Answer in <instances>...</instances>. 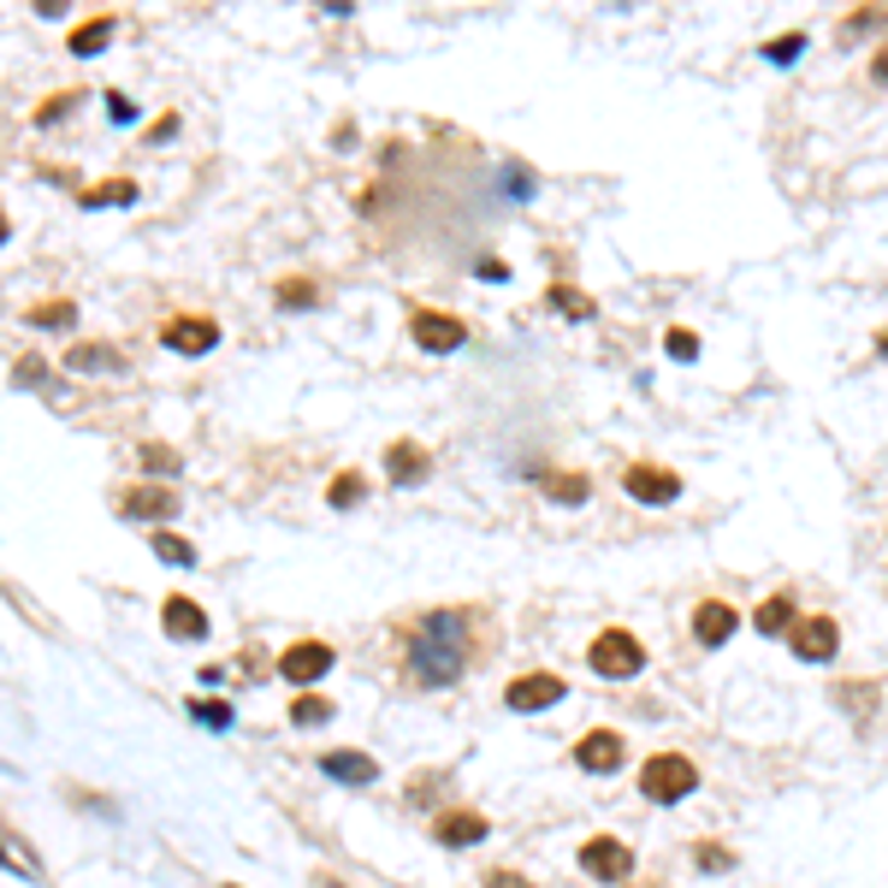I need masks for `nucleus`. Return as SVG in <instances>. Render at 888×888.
I'll list each match as a JSON object with an SVG mask.
<instances>
[{
	"mask_svg": "<svg viewBox=\"0 0 888 888\" xmlns=\"http://www.w3.org/2000/svg\"><path fill=\"white\" fill-rule=\"evenodd\" d=\"M486 888H533V883L516 877V870H486Z\"/></svg>",
	"mask_w": 888,
	"mask_h": 888,
	"instance_id": "37",
	"label": "nucleus"
},
{
	"mask_svg": "<svg viewBox=\"0 0 888 888\" xmlns=\"http://www.w3.org/2000/svg\"><path fill=\"white\" fill-rule=\"evenodd\" d=\"M427 474H433V457L415 439H391L385 445V480H397V486H420Z\"/></svg>",
	"mask_w": 888,
	"mask_h": 888,
	"instance_id": "14",
	"label": "nucleus"
},
{
	"mask_svg": "<svg viewBox=\"0 0 888 888\" xmlns=\"http://www.w3.org/2000/svg\"><path fill=\"white\" fill-rule=\"evenodd\" d=\"M142 469H149V474H178V450H166V445H142Z\"/></svg>",
	"mask_w": 888,
	"mask_h": 888,
	"instance_id": "31",
	"label": "nucleus"
},
{
	"mask_svg": "<svg viewBox=\"0 0 888 888\" xmlns=\"http://www.w3.org/2000/svg\"><path fill=\"white\" fill-rule=\"evenodd\" d=\"M410 681L415 688H450L469 669V616L462 610H427L410 634Z\"/></svg>",
	"mask_w": 888,
	"mask_h": 888,
	"instance_id": "1",
	"label": "nucleus"
},
{
	"mask_svg": "<svg viewBox=\"0 0 888 888\" xmlns=\"http://www.w3.org/2000/svg\"><path fill=\"white\" fill-rule=\"evenodd\" d=\"M410 338L427 349V356H450V349L469 344V326L457 314H439V309H410Z\"/></svg>",
	"mask_w": 888,
	"mask_h": 888,
	"instance_id": "5",
	"label": "nucleus"
},
{
	"mask_svg": "<svg viewBox=\"0 0 888 888\" xmlns=\"http://www.w3.org/2000/svg\"><path fill=\"white\" fill-rule=\"evenodd\" d=\"M794 592H776V599H764L759 610H752V628L759 634H794Z\"/></svg>",
	"mask_w": 888,
	"mask_h": 888,
	"instance_id": "18",
	"label": "nucleus"
},
{
	"mask_svg": "<svg viewBox=\"0 0 888 888\" xmlns=\"http://www.w3.org/2000/svg\"><path fill=\"white\" fill-rule=\"evenodd\" d=\"M119 349H107V344H71L66 349V368L71 373H83V368H119Z\"/></svg>",
	"mask_w": 888,
	"mask_h": 888,
	"instance_id": "20",
	"label": "nucleus"
},
{
	"mask_svg": "<svg viewBox=\"0 0 888 888\" xmlns=\"http://www.w3.org/2000/svg\"><path fill=\"white\" fill-rule=\"evenodd\" d=\"M551 309H563L569 320H592V302H587V297H575L569 285H557V290H551Z\"/></svg>",
	"mask_w": 888,
	"mask_h": 888,
	"instance_id": "30",
	"label": "nucleus"
},
{
	"mask_svg": "<svg viewBox=\"0 0 888 888\" xmlns=\"http://www.w3.org/2000/svg\"><path fill=\"white\" fill-rule=\"evenodd\" d=\"M361 492H368V480H361L356 469H344L338 480H332L326 504H332V509H356V504H361Z\"/></svg>",
	"mask_w": 888,
	"mask_h": 888,
	"instance_id": "24",
	"label": "nucleus"
},
{
	"mask_svg": "<svg viewBox=\"0 0 888 888\" xmlns=\"http://www.w3.org/2000/svg\"><path fill=\"white\" fill-rule=\"evenodd\" d=\"M332 664H338V651H332L326 639H297V646H285V651H279V676H285V681H297V688L320 681Z\"/></svg>",
	"mask_w": 888,
	"mask_h": 888,
	"instance_id": "8",
	"label": "nucleus"
},
{
	"mask_svg": "<svg viewBox=\"0 0 888 888\" xmlns=\"http://www.w3.org/2000/svg\"><path fill=\"white\" fill-rule=\"evenodd\" d=\"M160 622H166L172 639H208V610H201L196 599H178V592L160 604Z\"/></svg>",
	"mask_w": 888,
	"mask_h": 888,
	"instance_id": "17",
	"label": "nucleus"
},
{
	"mask_svg": "<svg viewBox=\"0 0 888 888\" xmlns=\"http://www.w3.org/2000/svg\"><path fill=\"white\" fill-rule=\"evenodd\" d=\"M113 31H119L113 19H90V24H78V31H71V54H78V60H90V54H101V48L113 42Z\"/></svg>",
	"mask_w": 888,
	"mask_h": 888,
	"instance_id": "19",
	"label": "nucleus"
},
{
	"mask_svg": "<svg viewBox=\"0 0 888 888\" xmlns=\"http://www.w3.org/2000/svg\"><path fill=\"white\" fill-rule=\"evenodd\" d=\"M160 344L178 349V356H208L214 344H220V326H214L208 314H178L160 326Z\"/></svg>",
	"mask_w": 888,
	"mask_h": 888,
	"instance_id": "9",
	"label": "nucleus"
},
{
	"mask_svg": "<svg viewBox=\"0 0 888 888\" xmlns=\"http://www.w3.org/2000/svg\"><path fill=\"white\" fill-rule=\"evenodd\" d=\"M870 71H877V83H888V54H883V60H877V66H870Z\"/></svg>",
	"mask_w": 888,
	"mask_h": 888,
	"instance_id": "39",
	"label": "nucleus"
},
{
	"mask_svg": "<svg viewBox=\"0 0 888 888\" xmlns=\"http://www.w3.org/2000/svg\"><path fill=\"white\" fill-rule=\"evenodd\" d=\"M622 486H628V498H639V504H676L681 498V480L669 469H651V462H634V469L622 474Z\"/></svg>",
	"mask_w": 888,
	"mask_h": 888,
	"instance_id": "12",
	"label": "nucleus"
},
{
	"mask_svg": "<svg viewBox=\"0 0 888 888\" xmlns=\"http://www.w3.org/2000/svg\"><path fill=\"white\" fill-rule=\"evenodd\" d=\"M693 865H699V870H729L735 858H729V847H717V841H705V847H693Z\"/></svg>",
	"mask_w": 888,
	"mask_h": 888,
	"instance_id": "33",
	"label": "nucleus"
},
{
	"mask_svg": "<svg viewBox=\"0 0 888 888\" xmlns=\"http://www.w3.org/2000/svg\"><path fill=\"white\" fill-rule=\"evenodd\" d=\"M71 302H42V309H31V326H71Z\"/></svg>",
	"mask_w": 888,
	"mask_h": 888,
	"instance_id": "32",
	"label": "nucleus"
},
{
	"mask_svg": "<svg viewBox=\"0 0 888 888\" xmlns=\"http://www.w3.org/2000/svg\"><path fill=\"white\" fill-rule=\"evenodd\" d=\"M693 788H699V764L681 759V752H658V759H646V770H639V794L651 806H681Z\"/></svg>",
	"mask_w": 888,
	"mask_h": 888,
	"instance_id": "2",
	"label": "nucleus"
},
{
	"mask_svg": "<svg viewBox=\"0 0 888 888\" xmlns=\"http://www.w3.org/2000/svg\"><path fill=\"white\" fill-rule=\"evenodd\" d=\"M877 349H883V356H888V332H877Z\"/></svg>",
	"mask_w": 888,
	"mask_h": 888,
	"instance_id": "40",
	"label": "nucleus"
},
{
	"mask_svg": "<svg viewBox=\"0 0 888 888\" xmlns=\"http://www.w3.org/2000/svg\"><path fill=\"white\" fill-rule=\"evenodd\" d=\"M563 693H569V681H563V676H551V669H528V676H516L504 688V705L521 711V717H533V711L563 705Z\"/></svg>",
	"mask_w": 888,
	"mask_h": 888,
	"instance_id": "4",
	"label": "nucleus"
},
{
	"mask_svg": "<svg viewBox=\"0 0 888 888\" xmlns=\"http://www.w3.org/2000/svg\"><path fill=\"white\" fill-rule=\"evenodd\" d=\"M12 380H19V385H42V380H48V361H42V356H19Z\"/></svg>",
	"mask_w": 888,
	"mask_h": 888,
	"instance_id": "34",
	"label": "nucleus"
},
{
	"mask_svg": "<svg viewBox=\"0 0 888 888\" xmlns=\"http://www.w3.org/2000/svg\"><path fill=\"white\" fill-rule=\"evenodd\" d=\"M107 119H113V125H125V119H137V101H130V95H119V90H113V95H107Z\"/></svg>",
	"mask_w": 888,
	"mask_h": 888,
	"instance_id": "36",
	"label": "nucleus"
},
{
	"mask_svg": "<svg viewBox=\"0 0 888 888\" xmlns=\"http://www.w3.org/2000/svg\"><path fill=\"white\" fill-rule=\"evenodd\" d=\"M622 759H628V740L616 729H587L575 740V764L587 770V776H616Z\"/></svg>",
	"mask_w": 888,
	"mask_h": 888,
	"instance_id": "6",
	"label": "nucleus"
},
{
	"mask_svg": "<svg viewBox=\"0 0 888 888\" xmlns=\"http://www.w3.org/2000/svg\"><path fill=\"white\" fill-rule=\"evenodd\" d=\"M320 776L344 782V788H368V782L380 776V764H373L368 752H349V747H338V752H320Z\"/></svg>",
	"mask_w": 888,
	"mask_h": 888,
	"instance_id": "15",
	"label": "nucleus"
},
{
	"mask_svg": "<svg viewBox=\"0 0 888 888\" xmlns=\"http://www.w3.org/2000/svg\"><path fill=\"white\" fill-rule=\"evenodd\" d=\"M794 658H806V664H829L841 651V628L829 616H806V622H794Z\"/></svg>",
	"mask_w": 888,
	"mask_h": 888,
	"instance_id": "11",
	"label": "nucleus"
},
{
	"mask_svg": "<svg viewBox=\"0 0 888 888\" xmlns=\"http://www.w3.org/2000/svg\"><path fill=\"white\" fill-rule=\"evenodd\" d=\"M587 664H592V676H604V681H628L646 669V646H639L628 628H604L587 646Z\"/></svg>",
	"mask_w": 888,
	"mask_h": 888,
	"instance_id": "3",
	"label": "nucleus"
},
{
	"mask_svg": "<svg viewBox=\"0 0 888 888\" xmlns=\"http://www.w3.org/2000/svg\"><path fill=\"white\" fill-rule=\"evenodd\" d=\"M125 516H137V521H172V516H178V492L160 486V480H142V486L125 492Z\"/></svg>",
	"mask_w": 888,
	"mask_h": 888,
	"instance_id": "13",
	"label": "nucleus"
},
{
	"mask_svg": "<svg viewBox=\"0 0 888 888\" xmlns=\"http://www.w3.org/2000/svg\"><path fill=\"white\" fill-rule=\"evenodd\" d=\"M326 717H332V705L314 699V693H302L297 705H290V723H302V729H314V723H326Z\"/></svg>",
	"mask_w": 888,
	"mask_h": 888,
	"instance_id": "28",
	"label": "nucleus"
},
{
	"mask_svg": "<svg viewBox=\"0 0 888 888\" xmlns=\"http://www.w3.org/2000/svg\"><path fill=\"white\" fill-rule=\"evenodd\" d=\"M78 101H83V95H71V90H66V95H54V101H48V107H42V113H36V125H60V119H66V113H71V107H78Z\"/></svg>",
	"mask_w": 888,
	"mask_h": 888,
	"instance_id": "35",
	"label": "nucleus"
},
{
	"mask_svg": "<svg viewBox=\"0 0 888 888\" xmlns=\"http://www.w3.org/2000/svg\"><path fill=\"white\" fill-rule=\"evenodd\" d=\"M78 201H83V208H113V201H137V184H130V178H113V184H95V191H83Z\"/></svg>",
	"mask_w": 888,
	"mask_h": 888,
	"instance_id": "23",
	"label": "nucleus"
},
{
	"mask_svg": "<svg viewBox=\"0 0 888 888\" xmlns=\"http://www.w3.org/2000/svg\"><path fill=\"white\" fill-rule=\"evenodd\" d=\"M580 870H587L592 883H622V877L634 870L628 841H616V835H592L587 847H580Z\"/></svg>",
	"mask_w": 888,
	"mask_h": 888,
	"instance_id": "7",
	"label": "nucleus"
},
{
	"mask_svg": "<svg viewBox=\"0 0 888 888\" xmlns=\"http://www.w3.org/2000/svg\"><path fill=\"white\" fill-rule=\"evenodd\" d=\"M545 498H557V504H587L592 486H587L580 474H545Z\"/></svg>",
	"mask_w": 888,
	"mask_h": 888,
	"instance_id": "22",
	"label": "nucleus"
},
{
	"mask_svg": "<svg viewBox=\"0 0 888 888\" xmlns=\"http://www.w3.org/2000/svg\"><path fill=\"white\" fill-rule=\"evenodd\" d=\"M154 557H160V563H178V569H191V563H196V545L178 540V533H166V528H154Z\"/></svg>",
	"mask_w": 888,
	"mask_h": 888,
	"instance_id": "21",
	"label": "nucleus"
},
{
	"mask_svg": "<svg viewBox=\"0 0 888 888\" xmlns=\"http://www.w3.org/2000/svg\"><path fill=\"white\" fill-rule=\"evenodd\" d=\"M172 130H178V113H166V119H154V130H149V142H166Z\"/></svg>",
	"mask_w": 888,
	"mask_h": 888,
	"instance_id": "38",
	"label": "nucleus"
},
{
	"mask_svg": "<svg viewBox=\"0 0 888 888\" xmlns=\"http://www.w3.org/2000/svg\"><path fill=\"white\" fill-rule=\"evenodd\" d=\"M735 628H740V610L723 604V599H705L693 610V639H699V646H723Z\"/></svg>",
	"mask_w": 888,
	"mask_h": 888,
	"instance_id": "16",
	"label": "nucleus"
},
{
	"mask_svg": "<svg viewBox=\"0 0 888 888\" xmlns=\"http://www.w3.org/2000/svg\"><path fill=\"white\" fill-rule=\"evenodd\" d=\"M664 349H669V361H699V338L688 326H669L664 332Z\"/></svg>",
	"mask_w": 888,
	"mask_h": 888,
	"instance_id": "29",
	"label": "nucleus"
},
{
	"mask_svg": "<svg viewBox=\"0 0 888 888\" xmlns=\"http://www.w3.org/2000/svg\"><path fill=\"white\" fill-rule=\"evenodd\" d=\"M191 717L201 729H231V705H220V699H191Z\"/></svg>",
	"mask_w": 888,
	"mask_h": 888,
	"instance_id": "26",
	"label": "nucleus"
},
{
	"mask_svg": "<svg viewBox=\"0 0 888 888\" xmlns=\"http://www.w3.org/2000/svg\"><path fill=\"white\" fill-rule=\"evenodd\" d=\"M273 297H279V309H314V302H320V285H309V279H285L279 290H273Z\"/></svg>",
	"mask_w": 888,
	"mask_h": 888,
	"instance_id": "25",
	"label": "nucleus"
},
{
	"mask_svg": "<svg viewBox=\"0 0 888 888\" xmlns=\"http://www.w3.org/2000/svg\"><path fill=\"white\" fill-rule=\"evenodd\" d=\"M486 835H492V823L480 818V811H469V806H450V811L433 818V841H439V847H480Z\"/></svg>",
	"mask_w": 888,
	"mask_h": 888,
	"instance_id": "10",
	"label": "nucleus"
},
{
	"mask_svg": "<svg viewBox=\"0 0 888 888\" xmlns=\"http://www.w3.org/2000/svg\"><path fill=\"white\" fill-rule=\"evenodd\" d=\"M0 243H7V214H0Z\"/></svg>",
	"mask_w": 888,
	"mask_h": 888,
	"instance_id": "41",
	"label": "nucleus"
},
{
	"mask_svg": "<svg viewBox=\"0 0 888 888\" xmlns=\"http://www.w3.org/2000/svg\"><path fill=\"white\" fill-rule=\"evenodd\" d=\"M799 54H806V36H799V31H794V36H776V42H764V60H770V66H794Z\"/></svg>",
	"mask_w": 888,
	"mask_h": 888,
	"instance_id": "27",
	"label": "nucleus"
}]
</instances>
